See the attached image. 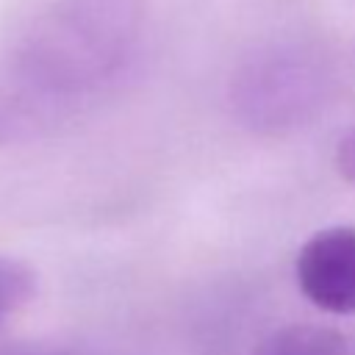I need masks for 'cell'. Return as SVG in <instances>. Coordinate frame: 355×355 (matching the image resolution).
Wrapping results in <instances>:
<instances>
[{"mask_svg": "<svg viewBox=\"0 0 355 355\" xmlns=\"http://www.w3.org/2000/svg\"><path fill=\"white\" fill-rule=\"evenodd\" d=\"M302 294L327 313H355V227L338 225L313 233L297 255Z\"/></svg>", "mask_w": 355, "mask_h": 355, "instance_id": "cell-1", "label": "cell"}, {"mask_svg": "<svg viewBox=\"0 0 355 355\" xmlns=\"http://www.w3.org/2000/svg\"><path fill=\"white\" fill-rule=\"evenodd\" d=\"M252 83H258V92H250V105L261 116L266 114L272 122L283 119L286 108H302L308 103L311 86L305 69L294 64H269L258 75L252 72Z\"/></svg>", "mask_w": 355, "mask_h": 355, "instance_id": "cell-2", "label": "cell"}, {"mask_svg": "<svg viewBox=\"0 0 355 355\" xmlns=\"http://www.w3.org/2000/svg\"><path fill=\"white\" fill-rule=\"evenodd\" d=\"M252 355H355L352 341L322 324H288L269 333Z\"/></svg>", "mask_w": 355, "mask_h": 355, "instance_id": "cell-3", "label": "cell"}, {"mask_svg": "<svg viewBox=\"0 0 355 355\" xmlns=\"http://www.w3.org/2000/svg\"><path fill=\"white\" fill-rule=\"evenodd\" d=\"M33 272L19 261L0 258V322L17 313L33 297Z\"/></svg>", "mask_w": 355, "mask_h": 355, "instance_id": "cell-4", "label": "cell"}, {"mask_svg": "<svg viewBox=\"0 0 355 355\" xmlns=\"http://www.w3.org/2000/svg\"><path fill=\"white\" fill-rule=\"evenodd\" d=\"M336 166H338V172L344 175V180H349V183L355 186V128L338 139V147H336Z\"/></svg>", "mask_w": 355, "mask_h": 355, "instance_id": "cell-5", "label": "cell"}]
</instances>
